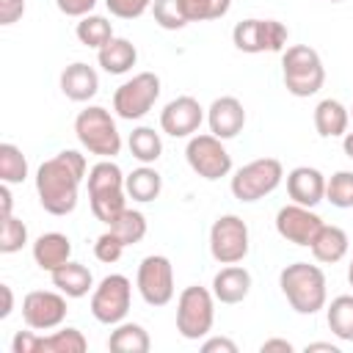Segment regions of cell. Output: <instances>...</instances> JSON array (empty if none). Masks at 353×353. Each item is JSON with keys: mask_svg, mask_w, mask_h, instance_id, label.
<instances>
[{"mask_svg": "<svg viewBox=\"0 0 353 353\" xmlns=\"http://www.w3.org/2000/svg\"><path fill=\"white\" fill-rule=\"evenodd\" d=\"M85 154L77 149H63L36 168L39 204L50 215H69L77 207V193L85 179Z\"/></svg>", "mask_w": 353, "mask_h": 353, "instance_id": "1", "label": "cell"}, {"mask_svg": "<svg viewBox=\"0 0 353 353\" xmlns=\"http://www.w3.org/2000/svg\"><path fill=\"white\" fill-rule=\"evenodd\" d=\"M279 287H281V295L287 298L290 309H295L298 314H317L328 298L325 273L309 262L287 265L279 273Z\"/></svg>", "mask_w": 353, "mask_h": 353, "instance_id": "2", "label": "cell"}, {"mask_svg": "<svg viewBox=\"0 0 353 353\" xmlns=\"http://www.w3.org/2000/svg\"><path fill=\"white\" fill-rule=\"evenodd\" d=\"M281 77L284 88L292 97H312L325 83V69L314 47L309 44H290L281 52Z\"/></svg>", "mask_w": 353, "mask_h": 353, "instance_id": "3", "label": "cell"}, {"mask_svg": "<svg viewBox=\"0 0 353 353\" xmlns=\"http://www.w3.org/2000/svg\"><path fill=\"white\" fill-rule=\"evenodd\" d=\"M74 135H77L80 146L88 154L113 160L121 152V132H119L110 110H105L99 105H88L85 110L77 113V119H74Z\"/></svg>", "mask_w": 353, "mask_h": 353, "instance_id": "4", "label": "cell"}, {"mask_svg": "<svg viewBox=\"0 0 353 353\" xmlns=\"http://www.w3.org/2000/svg\"><path fill=\"white\" fill-rule=\"evenodd\" d=\"M215 323V295L207 287L190 284L176 298V331L185 339H201Z\"/></svg>", "mask_w": 353, "mask_h": 353, "instance_id": "5", "label": "cell"}, {"mask_svg": "<svg viewBox=\"0 0 353 353\" xmlns=\"http://www.w3.org/2000/svg\"><path fill=\"white\" fill-rule=\"evenodd\" d=\"M281 179H284V168L276 157H256L234 171L229 188L237 201L251 204V201H259L268 193H273L281 185Z\"/></svg>", "mask_w": 353, "mask_h": 353, "instance_id": "6", "label": "cell"}, {"mask_svg": "<svg viewBox=\"0 0 353 353\" xmlns=\"http://www.w3.org/2000/svg\"><path fill=\"white\" fill-rule=\"evenodd\" d=\"M160 97V77L154 72H138L113 91V110L124 121L143 119Z\"/></svg>", "mask_w": 353, "mask_h": 353, "instance_id": "7", "label": "cell"}, {"mask_svg": "<svg viewBox=\"0 0 353 353\" xmlns=\"http://www.w3.org/2000/svg\"><path fill=\"white\" fill-rule=\"evenodd\" d=\"M251 248V237H248V226L240 215H221L215 218V223L210 226V254L215 262L221 265H237L248 256Z\"/></svg>", "mask_w": 353, "mask_h": 353, "instance_id": "8", "label": "cell"}, {"mask_svg": "<svg viewBox=\"0 0 353 353\" xmlns=\"http://www.w3.org/2000/svg\"><path fill=\"white\" fill-rule=\"evenodd\" d=\"M130 301H132L130 279L121 273H110L91 292V314L102 325H119L130 312Z\"/></svg>", "mask_w": 353, "mask_h": 353, "instance_id": "9", "label": "cell"}, {"mask_svg": "<svg viewBox=\"0 0 353 353\" xmlns=\"http://www.w3.org/2000/svg\"><path fill=\"white\" fill-rule=\"evenodd\" d=\"M290 30L279 19H243L232 30V41L240 52H279L287 47Z\"/></svg>", "mask_w": 353, "mask_h": 353, "instance_id": "10", "label": "cell"}, {"mask_svg": "<svg viewBox=\"0 0 353 353\" xmlns=\"http://www.w3.org/2000/svg\"><path fill=\"white\" fill-rule=\"evenodd\" d=\"M185 160L207 182H215V179H221L232 171V154L226 152L223 141L215 138L212 132L190 135V141L185 146Z\"/></svg>", "mask_w": 353, "mask_h": 353, "instance_id": "11", "label": "cell"}, {"mask_svg": "<svg viewBox=\"0 0 353 353\" xmlns=\"http://www.w3.org/2000/svg\"><path fill=\"white\" fill-rule=\"evenodd\" d=\"M135 287L149 306H165L174 298V265L163 254H149L141 259L135 273Z\"/></svg>", "mask_w": 353, "mask_h": 353, "instance_id": "12", "label": "cell"}, {"mask_svg": "<svg viewBox=\"0 0 353 353\" xmlns=\"http://www.w3.org/2000/svg\"><path fill=\"white\" fill-rule=\"evenodd\" d=\"M22 320L33 331H52L61 328L66 320V295L58 290H33L22 298Z\"/></svg>", "mask_w": 353, "mask_h": 353, "instance_id": "13", "label": "cell"}, {"mask_svg": "<svg viewBox=\"0 0 353 353\" xmlns=\"http://www.w3.org/2000/svg\"><path fill=\"white\" fill-rule=\"evenodd\" d=\"M320 226H323V218L312 207H303V204H295V201L276 212V232L292 245L309 248L312 240L317 237Z\"/></svg>", "mask_w": 353, "mask_h": 353, "instance_id": "14", "label": "cell"}, {"mask_svg": "<svg viewBox=\"0 0 353 353\" xmlns=\"http://www.w3.org/2000/svg\"><path fill=\"white\" fill-rule=\"evenodd\" d=\"M204 121V108L199 105L196 97H176L171 99L163 110H160V130L171 138H190L193 132H199Z\"/></svg>", "mask_w": 353, "mask_h": 353, "instance_id": "15", "label": "cell"}, {"mask_svg": "<svg viewBox=\"0 0 353 353\" xmlns=\"http://www.w3.org/2000/svg\"><path fill=\"white\" fill-rule=\"evenodd\" d=\"M207 124L210 132L221 141H229L234 135L243 132L245 127V108L237 97H218L212 99V105L207 108Z\"/></svg>", "mask_w": 353, "mask_h": 353, "instance_id": "16", "label": "cell"}, {"mask_svg": "<svg viewBox=\"0 0 353 353\" xmlns=\"http://www.w3.org/2000/svg\"><path fill=\"white\" fill-rule=\"evenodd\" d=\"M287 193L295 204L314 210L325 199V176L312 165H298L287 174Z\"/></svg>", "mask_w": 353, "mask_h": 353, "instance_id": "17", "label": "cell"}, {"mask_svg": "<svg viewBox=\"0 0 353 353\" xmlns=\"http://www.w3.org/2000/svg\"><path fill=\"white\" fill-rule=\"evenodd\" d=\"M61 91L72 102H88L99 91V74L94 66L74 61L61 72Z\"/></svg>", "mask_w": 353, "mask_h": 353, "instance_id": "18", "label": "cell"}, {"mask_svg": "<svg viewBox=\"0 0 353 353\" xmlns=\"http://www.w3.org/2000/svg\"><path fill=\"white\" fill-rule=\"evenodd\" d=\"M251 292V273L243 265H226L212 276V295L221 303H240Z\"/></svg>", "mask_w": 353, "mask_h": 353, "instance_id": "19", "label": "cell"}, {"mask_svg": "<svg viewBox=\"0 0 353 353\" xmlns=\"http://www.w3.org/2000/svg\"><path fill=\"white\" fill-rule=\"evenodd\" d=\"M33 259L41 270L52 273V270H58L61 265H66L72 259V240L63 232L39 234L36 243H33Z\"/></svg>", "mask_w": 353, "mask_h": 353, "instance_id": "20", "label": "cell"}, {"mask_svg": "<svg viewBox=\"0 0 353 353\" xmlns=\"http://www.w3.org/2000/svg\"><path fill=\"white\" fill-rule=\"evenodd\" d=\"M50 279H52V287L61 290L66 298H83V295L94 292L91 270L85 265H80V262H72V259L66 265H61L58 270H52Z\"/></svg>", "mask_w": 353, "mask_h": 353, "instance_id": "21", "label": "cell"}, {"mask_svg": "<svg viewBox=\"0 0 353 353\" xmlns=\"http://www.w3.org/2000/svg\"><path fill=\"white\" fill-rule=\"evenodd\" d=\"M97 61L108 74H124V72H130L135 66L138 50H135V44L130 39L113 36L102 50H97Z\"/></svg>", "mask_w": 353, "mask_h": 353, "instance_id": "22", "label": "cell"}, {"mask_svg": "<svg viewBox=\"0 0 353 353\" xmlns=\"http://www.w3.org/2000/svg\"><path fill=\"white\" fill-rule=\"evenodd\" d=\"M347 121H350V110L339 102V99H323L314 108V130L320 138H339L347 132Z\"/></svg>", "mask_w": 353, "mask_h": 353, "instance_id": "23", "label": "cell"}, {"mask_svg": "<svg viewBox=\"0 0 353 353\" xmlns=\"http://www.w3.org/2000/svg\"><path fill=\"white\" fill-rule=\"evenodd\" d=\"M347 243H350V240H347L345 229H339V226H334V223H323L309 248H312V256H314L317 262L334 265V262H339V259L347 254Z\"/></svg>", "mask_w": 353, "mask_h": 353, "instance_id": "24", "label": "cell"}, {"mask_svg": "<svg viewBox=\"0 0 353 353\" xmlns=\"http://www.w3.org/2000/svg\"><path fill=\"white\" fill-rule=\"evenodd\" d=\"M124 190H127V196H130L132 201L149 204V201H154V199L160 196V190H163V176L157 174V168L141 163V168H135L132 174H127Z\"/></svg>", "mask_w": 353, "mask_h": 353, "instance_id": "25", "label": "cell"}, {"mask_svg": "<svg viewBox=\"0 0 353 353\" xmlns=\"http://www.w3.org/2000/svg\"><path fill=\"white\" fill-rule=\"evenodd\" d=\"M152 339L143 325L138 323H119L108 336V350L113 353H149Z\"/></svg>", "mask_w": 353, "mask_h": 353, "instance_id": "26", "label": "cell"}, {"mask_svg": "<svg viewBox=\"0 0 353 353\" xmlns=\"http://www.w3.org/2000/svg\"><path fill=\"white\" fill-rule=\"evenodd\" d=\"M331 334L342 342H353V295H336L325 309Z\"/></svg>", "mask_w": 353, "mask_h": 353, "instance_id": "27", "label": "cell"}, {"mask_svg": "<svg viewBox=\"0 0 353 353\" xmlns=\"http://www.w3.org/2000/svg\"><path fill=\"white\" fill-rule=\"evenodd\" d=\"M127 146H130V154L143 163V165H152L160 160L163 154V141H160V132H154L152 127H135L127 138Z\"/></svg>", "mask_w": 353, "mask_h": 353, "instance_id": "28", "label": "cell"}, {"mask_svg": "<svg viewBox=\"0 0 353 353\" xmlns=\"http://www.w3.org/2000/svg\"><path fill=\"white\" fill-rule=\"evenodd\" d=\"M88 196H94V193H110V190H124V174H121V168L113 163V160H108V157H102L99 163H94L91 168H88Z\"/></svg>", "mask_w": 353, "mask_h": 353, "instance_id": "29", "label": "cell"}, {"mask_svg": "<svg viewBox=\"0 0 353 353\" xmlns=\"http://www.w3.org/2000/svg\"><path fill=\"white\" fill-rule=\"evenodd\" d=\"M74 36H77L80 44H85L91 50H102L113 39V25L99 14H85V17H80V22L74 28Z\"/></svg>", "mask_w": 353, "mask_h": 353, "instance_id": "30", "label": "cell"}, {"mask_svg": "<svg viewBox=\"0 0 353 353\" xmlns=\"http://www.w3.org/2000/svg\"><path fill=\"white\" fill-rule=\"evenodd\" d=\"M146 215L141 212V210H132V207H127L113 223H110V232L124 243V245H135V243H141L143 237H146Z\"/></svg>", "mask_w": 353, "mask_h": 353, "instance_id": "31", "label": "cell"}, {"mask_svg": "<svg viewBox=\"0 0 353 353\" xmlns=\"http://www.w3.org/2000/svg\"><path fill=\"white\" fill-rule=\"evenodd\" d=\"M88 201H91V212H94V218L110 226V223L127 210V190L94 193V196H88Z\"/></svg>", "mask_w": 353, "mask_h": 353, "instance_id": "32", "label": "cell"}, {"mask_svg": "<svg viewBox=\"0 0 353 353\" xmlns=\"http://www.w3.org/2000/svg\"><path fill=\"white\" fill-rule=\"evenodd\" d=\"M85 347H88V339L83 336V331L66 325V328H58L44 336L41 353H83Z\"/></svg>", "mask_w": 353, "mask_h": 353, "instance_id": "33", "label": "cell"}, {"mask_svg": "<svg viewBox=\"0 0 353 353\" xmlns=\"http://www.w3.org/2000/svg\"><path fill=\"white\" fill-rule=\"evenodd\" d=\"M28 176V160L19 146L0 143V179L8 185H19Z\"/></svg>", "mask_w": 353, "mask_h": 353, "instance_id": "34", "label": "cell"}, {"mask_svg": "<svg viewBox=\"0 0 353 353\" xmlns=\"http://www.w3.org/2000/svg\"><path fill=\"white\" fill-rule=\"evenodd\" d=\"M325 199L339 210H350L353 207V171L331 174L325 179Z\"/></svg>", "mask_w": 353, "mask_h": 353, "instance_id": "35", "label": "cell"}, {"mask_svg": "<svg viewBox=\"0 0 353 353\" xmlns=\"http://www.w3.org/2000/svg\"><path fill=\"white\" fill-rule=\"evenodd\" d=\"M149 11H152L154 22H157L163 30H182V28L188 25L182 0H154Z\"/></svg>", "mask_w": 353, "mask_h": 353, "instance_id": "36", "label": "cell"}, {"mask_svg": "<svg viewBox=\"0 0 353 353\" xmlns=\"http://www.w3.org/2000/svg\"><path fill=\"white\" fill-rule=\"evenodd\" d=\"M188 22H207V19H221L229 14L232 0H182Z\"/></svg>", "mask_w": 353, "mask_h": 353, "instance_id": "37", "label": "cell"}, {"mask_svg": "<svg viewBox=\"0 0 353 353\" xmlns=\"http://www.w3.org/2000/svg\"><path fill=\"white\" fill-rule=\"evenodd\" d=\"M0 221H3V226H0V251L3 254L22 251V245L28 243V226L17 215H6Z\"/></svg>", "mask_w": 353, "mask_h": 353, "instance_id": "38", "label": "cell"}, {"mask_svg": "<svg viewBox=\"0 0 353 353\" xmlns=\"http://www.w3.org/2000/svg\"><path fill=\"white\" fill-rule=\"evenodd\" d=\"M124 243L108 229L105 234H99L97 237V243H94V254H97V259L99 262H108V265H113V262H119L121 259V254H124Z\"/></svg>", "mask_w": 353, "mask_h": 353, "instance_id": "39", "label": "cell"}, {"mask_svg": "<svg viewBox=\"0 0 353 353\" xmlns=\"http://www.w3.org/2000/svg\"><path fill=\"white\" fill-rule=\"evenodd\" d=\"M154 0H105L108 11L119 19H138L141 14H146L152 8Z\"/></svg>", "mask_w": 353, "mask_h": 353, "instance_id": "40", "label": "cell"}, {"mask_svg": "<svg viewBox=\"0 0 353 353\" xmlns=\"http://www.w3.org/2000/svg\"><path fill=\"white\" fill-rule=\"evenodd\" d=\"M44 347V334L39 331H17L11 339V353H41Z\"/></svg>", "mask_w": 353, "mask_h": 353, "instance_id": "41", "label": "cell"}, {"mask_svg": "<svg viewBox=\"0 0 353 353\" xmlns=\"http://www.w3.org/2000/svg\"><path fill=\"white\" fill-rule=\"evenodd\" d=\"M55 6H58V11L61 14H66V17H85V14H91L94 11V6H97V0H55Z\"/></svg>", "mask_w": 353, "mask_h": 353, "instance_id": "42", "label": "cell"}, {"mask_svg": "<svg viewBox=\"0 0 353 353\" xmlns=\"http://www.w3.org/2000/svg\"><path fill=\"white\" fill-rule=\"evenodd\" d=\"M25 14V0H0V25H14Z\"/></svg>", "mask_w": 353, "mask_h": 353, "instance_id": "43", "label": "cell"}, {"mask_svg": "<svg viewBox=\"0 0 353 353\" xmlns=\"http://www.w3.org/2000/svg\"><path fill=\"white\" fill-rule=\"evenodd\" d=\"M204 353H237V342H232L229 336H210L201 342Z\"/></svg>", "mask_w": 353, "mask_h": 353, "instance_id": "44", "label": "cell"}, {"mask_svg": "<svg viewBox=\"0 0 353 353\" xmlns=\"http://www.w3.org/2000/svg\"><path fill=\"white\" fill-rule=\"evenodd\" d=\"M259 350L262 353H273V350H281V353H292L295 347H292V342H287V339H265L262 345H259Z\"/></svg>", "mask_w": 353, "mask_h": 353, "instance_id": "45", "label": "cell"}, {"mask_svg": "<svg viewBox=\"0 0 353 353\" xmlns=\"http://www.w3.org/2000/svg\"><path fill=\"white\" fill-rule=\"evenodd\" d=\"M0 204H3L0 218L14 215V212H11V207H14V196H11V185H8V182H3V185H0Z\"/></svg>", "mask_w": 353, "mask_h": 353, "instance_id": "46", "label": "cell"}, {"mask_svg": "<svg viewBox=\"0 0 353 353\" xmlns=\"http://www.w3.org/2000/svg\"><path fill=\"white\" fill-rule=\"evenodd\" d=\"M0 292H3V309H0V317L6 320V317L11 314V309H14V292H11L8 284H0Z\"/></svg>", "mask_w": 353, "mask_h": 353, "instance_id": "47", "label": "cell"}, {"mask_svg": "<svg viewBox=\"0 0 353 353\" xmlns=\"http://www.w3.org/2000/svg\"><path fill=\"white\" fill-rule=\"evenodd\" d=\"M312 350H325V353H339V347H336V345H331V342H312V345H306V353H312Z\"/></svg>", "mask_w": 353, "mask_h": 353, "instance_id": "48", "label": "cell"}, {"mask_svg": "<svg viewBox=\"0 0 353 353\" xmlns=\"http://www.w3.org/2000/svg\"><path fill=\"white\" fill-rule=\"evenodd\" d=\"M342 149H345V154L353 160V132H345V135H342Z\"/></svg>", "mask_w": 353, "mask_h": 353, "instance_id": "49", "label": "cell"}, {"mask_svg": "<svg viewBox=\"0 0 353 353\" xmlns=\"http://www.w3.org/2000/svg\"><path fill=\"white\" fill-rule=\"evenodd\" d=\"M347 281H350V287H353V259H350V265H347Z\"/></svg>", "mask_w": 353, "mask_h": 353, "instance_id": "50", "label": "cell"}, {"mask_svg": "<svg viewBox=\"0 0 353 353\" xmlns=\"http://www.w3.org/2000/svg\"><path fill=\"white\" fill-rule=\"evenodd\" d=\"M328 3H342V0H328Z\"/></svg>", "mask_w": 353, "mask_h": 353, "instance_id": "51", "label": "cell"}, {"mask_svg": "<svg viewBox=\"0 0 353 353\" xmlns=\"http://www.w3.org/2000/svg\"><path fill=\"white\" fill-rule=\"evenodd\" d=\"M350 116H353V108H350Z\"/></svg>", "mask_w": 353, "mask_h": 353, "instance_id": "52", "label": "cell"}]
</instances>
